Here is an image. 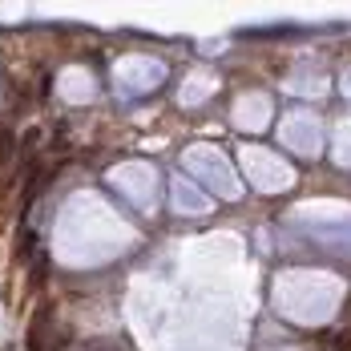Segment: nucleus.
Returning a JSON list of instances; mask_svg holds the SVG:
<instances>
[{"instance_id":"obj_2","label":"nucleus","mask_w":351,"mask_h":351,"mask_svg":"<svg viewBox=\"0 0 351 351\" xmlns=\"http://www.w3.org/2000/svg\"><path fill=\"white\" fill-rule=\"evenodd\" d=\"M8 158H12V134H8V130H0V166H4Z\"/></svg>"},{"instance_id":"obj_1","label":"nucleus","mask_w":351,"mask_h":351,"mask_svg":"<svg viewBox=\"0 0 351 351\" xmlns=\"http://www.w3.org/2000/svg\"><path fill=\"white\" fill-rule=\"evenodd\" d=\"M49 323H53V303H45L36 311L33 327H29V351H45V335H49Z\"/></svg>"}]
</instances>
